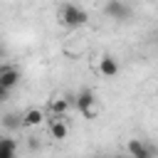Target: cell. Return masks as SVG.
I'll list each match as a JSON object with an SVG mask.
<instances>
[{
    "label": "cell",
    "mask_w": 158,
    "mask_h": 158,
    "mask_svg": "<svg viewBox=\"0 0 158 158\" xmlns=\"http://www.w3.org/2000/svg\"><path fill=\"white\" fill-rule=\"evenodd\" d=\"M57 17H59V25L67 30H77V27H84L89 22V12L74 2H62L57 10Z\"/></svg>",
    "instance_id": "1"
},
{
    "label": "cell",
    "mask_w": 158,
    "mask_h": 158,
    "mask_svg": "<svg viewBox=\"0 0 158 158\" xmlns=\"http://www.w3.org/2000/svg\"><path fill=\"white\" fill-rule=\"evenodd\" d=\"M2 126L10 128V131H15V128L22 126V116H20V114H5V116H2Z\"/></svg>",
    "instance_id": "11"
},
{
    "label": "cell",
    "mask_w": 158,
    "mask_h": 158,
    "mask_svg": "<svg viewBox=\"0 0 158 158\" xmlns=\"http://www.w3.org/2000/svg\"><path fill=\"white\" fill-rule=\"evenodd\" d=\"M49 133H52V138H57V141L67 138L69 128H67V123L62 121V116H54V118H49Z\"/></svg>",
    "instance_id": "8"
},
{
    "label": "cell",
    "mask_w": 158,
    "mask_h": 158,
    "mask_svg": "<svg viewBox=\"0 0 158 158\" xmlns=\"http://www.w3.org/2000/svg\"><path fill=\"white\" fill-rule=\"evenodd\" d=\"M20 79H22V74H20L17 67H12V64H0V86H5L7 91H12V89L20 84Z\"/></svg>",
    "instance_id": "5"
},
{
    "label": "cell",
    "mask_w": 158,
    "mask_h": 158,
    "mask_svg": "<svg viewBox=\"0 0 158 158\" xmlns=\"http://www.w3.org/2000/svg\"><path fill=\"white\" fill-rule=\"evenodd\" d=\"M126 151H128L131 158H156V148L151 143L141 141V138H131L126 143Z\"/></svg>",
    "instance_id": "4"
},
{
    "label": "cell",
    "mask_w": 158,
    "mask_h": 158,
    "mask_svg": "<svg viewBox=\"0 0 158 158\" xmlns=\"http://www.w3.org/2000/svg\"><path fill=\"white\" fill-rule=\"evenodd\" d=\"M17 156V141L0 136V158H15Z\"/></svg>",
    "instance_id": "9"
},
{
    "label": "cell",
    "mask_w": 158,
    "mask_h": 158,
    "mask_svg": "<svg viewBox=\"0 0 158 158\" xmlns=\"http://www.w3.org/2000/svg\"><path fill=\"white\" fill-rule=\"evenodd\" d=\"M99 72H101L104 77H116V74H118V59L111 57V54H104V57L99 59Z\"/></svg>",
    "instance_id": "6"
},
{
    "label": "cell",
    "mask_w": 158,
    "mask_h": 158,
    "mask_svg": "<svg viewBox=\"0 0 158 158\" xmlns=\"http://www.w3.org/2000/svg\"><path fill=\"white\" fill-rule=\"evenodd\" d=\"M104 12H106L111 20H116V22H128V20H131V15H133L131 5H126L123 0H106Z\"/></svg>",
    "instance_id": "2"
},
{
    "label": "cell",
    "mask_w": 158,
    "mask_h": 158,
    "mask_svg": "<svg viewBox=\"0 0 158 158\" xmlns=\"http://www.w3.org/2000/svg\"><path fill=\"white\" fill-rule=\"evenodd\" d=\"M42 121H44V111H42V109H27V111L22 114V126H27V128L40 126Z\"/></svg>",
    "instance_id": "7"
},
{
    "label": "cell",
    "mask_w": 158,
    "mask_h": 158,
    "mask_svg": "<svg viewBox=\"0 0 158 158\" xmlns=\"http://www.w3.org/2000/svg\"><path fill=\"white\" fill-rule=\"evenodd\" d=\"M7 96H10V91H7V89H5V86H0V104H2V101H5V99H7Z\"/></svg>",
    "instance_id": "12"
},
{
    "label": "cell",
    "mask_w": 158,
    "mask_h": 158,
    "mask_svg": "<svg viewBox=\"0 0 158 158\" xmlns=\"http://www.w3.org/2000/svg\"><path fill=\"white\" fill-rule=\"evenodd\" d=\"M94 104H96V96L91 89H81L77 94V109L84 114V118H94L96 111H94Z\"/></svg>",
    "instance_id": "3"
},
{
    "label": "cell",
    "mask_w": 158,
    "mask_h": 158,
    "mask_svg": "<svg viewBox=\"0 0 158 158\" xmlns=\"http://www.w3.org/2000/svg\"><path fill=\"white\" fill-rule=\"evenodd\" d=\"M67 109H69V99H64V96H54V99L49 101V111H52L54 116H64Z\"/></svg>",
    "instance_id": "10"
}]
</instances>
